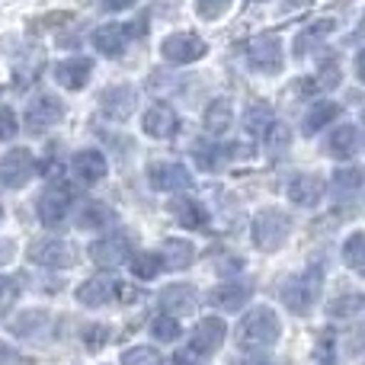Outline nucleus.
<instances>
[{"instance_id": "nucleus-16", "label": "nucleus", "mask_w": 365, "mask_h": 365, "mask_svg": "<svg viewBox=\"0 0 365 365\" xmlns=\"http://www.w3.org/2000/svg\"><path fill=\"white\" fill-rule=\"evenodd\" d=\"M141 128H145L151 138H170L180 128V115L173 113V106H167V103H151V106L145 109V115H141Z\"/></svg>"}, {"instance_id": "nucleus-25", "label": "nucleus", "mask_w": 365, "mask_h": 365, "mask_svg": "<svg viewBox=\"0 0 365 365\" xmlns=\"http://www.w3.org/2000/svg\"><path fill=\"white\" fill-rule=\"evenodd\" d=\"M113 289H115V282L106 276L87 279L83 285H77V302H81L83 308H103V304L113 302Z\"/></svg>"}, {"instance_id": "nucleus-52", "label": "nucleus", "mask_w": 365, "mask_h": 365, "mask_svg": "<svg viewBox=\"0 0 365 365\" xmlns=\"http://www.w3.org/2000/svg\"><path fill=\"white\" fill-rule=\"evenodd\" d=\"M0 218H4V208H0Z\"/></svg>"}, {"instance_id": "nucleus-30", "label": "nucleus", "mask_w": 365, "mask_h": 365, "mask_svg": "<svg viewBox=\"0 0 365 365\" xmlns=\"http://www.w3.org/2000/svg\"><path fill=\"white\" fill-rule=\"evenodd\" d=\"M330 182H334L336 199H353V195H359V189H362V170L359 167H336V173Z\"/></svg>"}, {"instance_id": "nucleus-40", "label": "nucleus", "mask_w": 365, "mask_h": 365, "mask_svg": "<svg viewBox=\"0 0 365 365\" xmlns=\"http://www.w3.org/2000/svg\"><path fill=\"white\" fill-rule=\"evenodd\" d=\"M45 311H23V314L16 317V321L10 324L13 330H16V334H23V336H29V334H36L38 327H42V321H45Z\"/></svg>"}, {"instance_id": "nucleus-20", "label": "nucleus", "mask_w": 365, "mask_h": 365, "mask_svg": "<svg viewBox=\"0 0 365 365\" xmlns=\"http://www.w3.org/2000/svg\"><path fill=\"white\" fill-rule=\"evenodd\" d=\"M93 74V61L90 58H64L55 64V81L64 90H81Z\"/></svg>"}, {"instance_id": "nucleus-23", "label": "nucleus", "mask_w": 365, "mask_h": 365, "mask_svg": "<svg viewBox=\"0 0 365 365\" xmlns=\"http://www.w3.org/2000/svg\"><path fill=\"white\" fill-rule=\"evenodd\" d=\"M170 215L180 221L189 231H205L208 227V212L192 199V195H180V199L170 202Z\"/></svg>"}, {"instance_id": "nucleus-37", "label": "nucleus", "mask_w": 365, "mask_h": 365, "mask_svg": "<svg viewBox=\"0 0 365 365\" xmlns=\"http://www.w3.org/2000/svg\"><path fill=\"white\" fill-rule=\"evenodd\" d=\"M122 365H164V356L154 346H132L122 353Z\"/></svg>"}, {"instance_id": "nucleus-2", "label": "nucleus", "mask_w": 365, "mask_h": 365, "mask_svg": "<svg viewBox=\"0 0 365 365\" xmlns=\"http://www.w3.org/2000/svg\"><path fill=\"white\" fill-rule=\"evenodd\" d=\"M321 292H324V269L321 266H308L304 272L292 276L289 282L282 285V302L292 314H308L317 304Z\"/></svg>"}, {"instance_id": "nucleus-3", "label": "nucleus", "mask_w": 365, "mask_h": 365, "mask_svg": "<svg viewBox=\"0 0 365 365\" xmlns=\"http://www.w3.org/2000/svg\"><path fill=\"white\" fill-rule=\"evenodd\" d=\"M289 234H292V218L282 212V208L269 205V208H259V212L253 215L250 237L263 253H276L279 247L289 240Z\"/></svg>"}, {"instance_id": "nucleus-8", "label": "nucleus", "mask_w": 365, "mask_h": 365, "mask_svg": "<svg viewBox=\"0 0 365 365\" xmlns=\"http://www.w3.org/2000/svg\"><path fill=\"white\" fill-rule=\"evenodd\" d=\"M225 334H227V324L221 321V317L208 314L202 317L199 324H195L192 336H189V353L199 356V359H205V356H215L221 349V343H225Z\"/></svg>"}, {"instance_id": "nucleus-45", "label": "nucleus", "mask_w": 365, "mask_h": 365, "mask_svg": "<svg viewBox=\"0 0 365 365\" xmlns=\"http://www.w3.org/2000/svg\"><path fill=\"white\" fill-rule=\"evenodd\" d=\"M0 365H36L29 359V356H23L16 346H10V343L0 340Z\"/></svg>"}, {"instance_id": "nucleus-34", "label": "nucleus", "mask_w": 365, "mask_h": 365, "mask_svg": "<svg viewBox=\"0 0 365 365\" xmlns=\"http://www.w3.org/2000/svg\"><path fill=\"white\" fill-rule=\"evenodd\" d=\"M327 32H334V19H321V23L308 26V29H302V32H298V38H295V48H292V51H295L298 58H304L311 48H314L317 42H321L324 36H327Z\"/></svg>"}, {"instance_id": "nucleus-4", "label": "nucleus", "mask_w": 365, "mask_h": 365, "mask_svg": "<svg viewBox=\"0 0 365 365\" xmlns=\"http://www.w3.org/2000/svg\"><path fill=\"white\" fill-rule=\"evenodd\" d=\"M77 247L64 237H38L29 244V259L45 269H71L77 263Z\"/></svg>"}, {"instance_id": "nucleus-42", "label": "nucleus", "mask_w": 365, "mask_h": 365, "mask_svg": "<svg viewBox=\"0 0 365 365\" xmlns=\"http://www.w3.org/2000/svg\"><path fill=\"white\" fill-rule=\"evenodd\" d=\"M227 6H231V0H195V13H199L202 19H218V16H225Z\"/></svg>"}, {"instance_id": "nucleus-28", "label": "nucleus", "mask_w": 365, "mask_h": 365, "mask_svg": "<svg viewBox=\"0 0 365 365\" xmlns=\"http://www.w3.org/2000/svg\"><path fill=\"white\" fill-rule=\"evenodd\" d=\"M340 115V103H334V100H321V103H314V106L304 113V119H302V132L308 135H317L321 128H327L330 122Z\"/></svg>"}, {"instance_id": "nucleus-11", "label": "nucleus", "mask_w": 365, "mask_h": 365, "mask_svg": "<svg viewBox=\"0 0 365 365\" xmlns=\"http://www.w3.org/2000/svg\"><path fill=\"white\" fill-rule=\"evenodd\" d=\"M87 257L93 259L100 269H115V266H122L132 257V240H128L125 234H109V237H100L90 244Z\"/></svg>"}, {"instance_id": "nucleus-12", "label": "nucleus", "mask_w": 365, "mask_h": 365, "mask_svg": "<svg viewBox=\"0 0 365 365\" xmlns=\"http://www.w3.org/2000/svg\"><path fill=\"white\" fill-rule=\"evenodd\" d=\"M100 109L103 119L109 122H128L138 109V90L135 87H109L106 93L100 96Z\"/></svg>"}, {"instance_id": "nucleus-19", "label": "nucleus", "mask_w": 365, "mask_h": 365, "mask_svg": "<svg viewBox=\"0 0 365 365\" xmlns=\"http://www.w3.org/2000/svg\"><path fill=\"white\" fill-rule=\"evenodd\" d=\"M250 295H253L250 282H237V279H231V282L215 285V289L208 292V302H212L218 311H237L250 302Z\"/></svg>"}, {"instance_id": "nucleus-44", "label": "nucleus", "mask_w": 365, "mask_h": 365, "mask_svg": "<svg viewBox=\"0 0 365 365\" xmlns=\"http://www.w3.org/2000/svg\"><path fill=\"white\" fill-rule=\"evenodd\" d=\"M314 362H336V343L330 334H324L314 346Z\"/></svg>"}, {"instance_id": "nucleus-50", "label": "nucleus", "mask_w": 365, "mask_h": 365, "mask_svg": "<svg viewBox=\"0 0 365 365\" xmlns=\"http://www.w3.org/2000/svg\"><path fill=\"white\" fill-rule=\"evenodd\" d=\"M292 6H304V4H314V0H289Z\"/></svg>"}, {"instance_id": "nucleus-9", "label": "nucleus", "mask_w": 365, "mask_h": 365, "mask_svg": "<svg viewBox=\"0 0 365 365\" xmlns=\"http://www.w3.org/2000/svg\"><path fill=\"white\" fill-rule=\"evenodd\" d=\"M205 51H208L205 38H199L195 32H173V36H167L164 42H160V55L170 64H192V61H199Z\"/></svg>"}, {"instance_id": "nucleus-46", "label": "nucleus", "mask_w": 365, "mask_h": 365, "mask_svg": "<svg viewBox=\"0 0 365 365\" xmlns=\"http://www.w3.org/2000/svg\"><path fill=\"white\" fill-rule=\"evenodd\" d=\"M113 298H115V302H122V304H135L141 298V292L135 289V285H119V282H115Z\"/></svg>"}, {"instance_id": "nucleus-22", "label": "nucleus", "mask_w": 365, "mask_h": 365, "mask_svg": "<svg viewBox=\"0 0 365 365\" xmlns=\"http://www.w3.org/2000/svg\"><path fill=\"white\" fill-rule=\"evenodd\" d=\"M160 263H164V269H186L189 263L195 259V244L186 237H167L164 244H160Z\"/></svg>"}, {"instance_id": "nucleus-10", "label": "nucleus", "mask_w": 365, "mask_h": 365, "mask_svg": "<svg viewBox=\"0 0 365 365\" xmlns=\"http://www.w3.org/2000/svg\"><path fill=\"white\" fill-rule=\"evenodd\" d=\"M32 170H36L32 151H26V148H10V151L0 158V186H6V189L26 186Z\"/></svg>"}, {"instance_id": "nucleus-1", "label": "nucleus", "mask_w": 365, "mask_h": 365, "mask_svg": "<svg viewBox=\"0 0 365 365\" xmlns=\"http://www.w3.org/2000/svg\"><path fill=\"white\" fill-rule=\"evenodd\" d=\"M282 334V321L272 308L266 304H257L250 308L237 324V346L247 349V353H257V349H269L272 343Z\"/></svg>"}, {"instance_id": "nucleus-36", "label": "nucleus", "mask_w": 365, "mask_h": 365, "mask_svg": "<svg viewBox=\"0 0 365 365\" xmlns=\"http://www.w3.org/2000/svg\"><path fill=\"white\" fill-rule=\"evenodd\" d=\"M151 336L154 340H160V343H177L182 336V327H180V321L173 314H158L151 321Z\"/></svg>"}, {"instance_id": "nucleus-27", "label": "nucleus", "mask_w": 365, "mask_h": 365, "mask_svg": "<svg viewBox=\"0 0 365 365\" xmlns=\"http://www.w3.org/2000/svg\"><path fill=\"white\" fill-rule=\"evenodd\" d=\"M272 106L269 103H250V106L244 109V115H240V125H244V132L250 135V138H263L266 132H269V125H272Z\"/></svg>"}, {"instance_id": "nucleus-33", "label": "nucleus", "mask_w": 365, "mask_h": 365, "mask_svg": "<svg viewBox=\"0 0 365 365\" xmlns=\"http://www.w3.org/2000/svg\"><path fill=\"white\" fill-rule=\"evenodd\" d=\"M125 263L132 266V276L141 279V282H148V279H158L160 272H164V263H160L158 253H132Z\"/></svg>"}, {"instance_id": "nucleus-5", "label": "nucleus", "mask_w": 365, "mask_h": 365, "mask_svg": "<svg viewBox=\"0 0 365 365\" xmlns=\"http://www.w3.org/2000/svg\"><path fill=\"white\" fill-rule=\"evenodd\" d=\"M74 195L77 192L71 182H51V186H45V192L38 195V221L45 227H58L71 215Z\"/></svg>"}, {"instance_id": "nucleus-39", "label": "nucleus", "mask_w": 365, "mask_h": 365, "mask_svg": "<svg viewBox=\"0 0 365 365\" xmlns=\"http://www.w3.org/2000/svg\"><path fill=\"white\" fill-rule=\"evenodd\" d=\"M109 327L106 324H87V327L81 330V340H83V346L87 349H103L109 343Z\"/></svg>"}, {"instance_id": "nucleus-43", "label": "nucleus", "mask_w": 365, "mask_h": 365, "mask_svg": "<svg viewBox=\"0 0 365 365\" xmlns=\"http://www.w3.org/2000/svg\"><path fill=\"white\" fill-rule=\"evenodd\" d=\"M340 81H343V71H340V64H336V61H327L321 68V74L314 77V83H317V87H324V90H334Z\"/></svg>"}, {"instance_id": "nucleus-38", "label": "nucleus", "mask_w": 365, "mask_h": 365, "mask_svg": "<svg viewBox=\"0 0 365 365\" xmlns=\"http://www.w3.org/2000/svg\"><path fill=\"white\" fill-rule=\"evenodd\" d=\"M263 141H266V148H269L272 154L285 151V148L292 145V132H289V125H282V122H272L269 132L263 135Z\"/></svg>"}, {"instance_id": "nucleus-17", "label": "nucleus", "mask_w": 365, "mask_h": 365, "mask_svg": "<svg viewBox=\"0 0 365 365\" xmlns=\"http://www.w3.org/2000/svg\"><path fill=\"white\" fill-rule=\"evenodd\" d=\"M324 151H327L330 158H336V160L356 158V154L362 151V132L353 125V122H343L340 128H334V132L327 135V145H324Z\"/></svg>"}, {"instance_id": "nucleus-6", "label": "nucleus", "mask_w": 365, "mask_h": 365, "mask_svg": "<svg viewBox=\"0 0 365 365\" xmlns=\"http://www.w3.org/2000/svg\"><path fill=\"white\" fill-rule=\"evenodd\" d=\"M64 119V103L55 93H36L26 106V132L42 135Z\"/></svg>"}, {"instance_id": "nucleus-21", "label": "nucleus", "mask_w": 365, "mask_h": 365, "mask_svg": "<svg viewBox=\"0 0 365 365\" xmlns=\"http://www.w3.org/2000/svg\"><path fill=\"white\" fill-rule=\"evenodd\" d=\"M195 302H199V295H195L192 285L186 282H177V285H167V289H160L158 295V304L164 308V314H189V311L195 308Z\"/></svg>"}, {"instance_id": "nucleus-48", "label": "nucleus", "mask_w": 365, "mask_h": 365, "mask_svg": "<svg viewBox=\"0 0 365 365\" xmlns=\"http://www.w3.org/2000/svg\"><path fill=\"white\" fill-rule=\"evenodd\" d=\"M103 6H106L109 13H122V10H128V6H135L138 0H100Z\"/></svg>"}, {"instance_id": "nucleus-35", "label": "nucleus", "mask_w": 365, "mask_h": 365, "mask_svg": "<svg viewBox=\"0 0 365 365\" xmlns=\"http://www.w3.org/2000/svg\"><path fill=\"white\" fill-rule=\"evenodd\" d=\"M343 263L353 272H365V234L362 231L349 234V240L343 244Z\"/></svg>"}, {"instance_id": "nucleus-51", "label": "nucleus", "mask_w": 365, "mask_h": 365, "mask_svg": "<svg viewBox=\"0 0 365 365\" xmlns=\"http://www.w3.org/2000/svg\"><path fill=\"white\" fill-rule=\"evenodd\" d=\"M314 365H336V362H314Z\"/></svg>"}, {"instance_id": "nucleus-13", "label": "nucleus", "mask_w": 365, "mask_h": 365, "mask_svg": "<svg viewBox=\"0 0 365 365\" xmlns=\"http://www.w3.org/2000/svg\"><path fill=\"white\" fill-rule=\"evenodd\" d=\"M247 58L263 74H279L282 71V38L279 36H257L247 48Z\"/></svg>"}, {"instance_id": "nucleus-14", "label": "nucleus", "mask_w": 365, "mask_h": 365, "mask_svg": "<svg viewBox=\"0 0 365 365\" xmlns=\"http://www.w3.org/2000/svg\"><path fill=\"white\" fill-rule=\"evenodd\" d=\"M135 36V26H125V23H106L100 26V29L90 36V42H93V48L100 51V55L106 58H119L122 51L128 48V42H132Z\"/></svg>"}, {"instance_id": "nucleus-26", "label": "nucleus", "mask_w": 365, "mask_h": 365, "mask_svg": "<svg viewBox=\"0 0 365 365\" xmlns=\"http://www.w3.org/2000/svg\"><path fill=\"white\" fill-rule=\"evenodd\" d=\"M202 125H205V132L212 135V138L225 135L227 128L234 125V106H231V100H212V103H208L205 115H202Z\"/></svg>"}, {"instance_id": "nucleus-49", "label": "nucleus", "mask_w": 365, "mask_h": 365, "mask_svg": "<svg viewBox=\"0 0 365 365\" xmlns=\"http://www.w3.org/2000/svg\"><path fill=\"white\" fill-rule=\"evenodd\" d=\"M173 362H177V365H199V356H192L189 349H180L177 359H173Z\"/></svg>"}, {"instance_id": "nucleus-15", "label": "nucleus", "mask_w": 365, "mask_h": 365, "mask_svg": "<svg viewBox=\"0 0 365 365\" xmlns=\"http://www.w3.org/2000/svg\"><path fill=\"white\" fill-rule=\"evenodd\" d=\"M285 192H289V199L295 202V205L314 208V205H321L327 186H324V180L317 177V173H295V177L289 180V186H285Z\"/></svg>"}, {"instance_id": "nucleus-32", "label": "nucleus", "mask_w": 365, "mask_h": 365, "mask_svg": "<svg viewBox=\"0 0 365 365\" xmlns=\"http://www.w3.org/2000/svg\"><path fill=\"white\" fill-rule=\"evenodd\" d=\"M359 311H362V295L359 292H343V295H336L334 302L327 304L330 321H349V317H356Z\"/></svg>"}, {"instance_id": "nucleus-29", "label": "nucleus", "mask_w": 365, "mask_h": 365, "mask_svg": "<svg viewBox=\"0 0 365 365\" xmlns=\"http://www.w3.org/2000/svg\"><path fill=\"white\" fill-rule=\"evenodd\" d=\"M225 145H218V141H195L192 145V164L199 167V170L212 173V170H221V164H225Z\"/></svg>"}, {"instance_id": "nucleus-7", "label": "nucleus", "mask_w": 365, "mask_h": 365, "mask_svg": "<svg viewBox=\"0 0 365 365\" xmlns=\"http://www.w3.org/2000/svg\"><path fill=\"white\" fill-rule=\"evenodd\" d=\"M148 182L158 192H192L195 180L186 164H173V160H154L148 167Z\"/></svg>"}, {"instance_id": "nucleus-31", "label": "nucleus", "mask_w": 365, "mask_h": 365, "mask_svg": "<svg viewBox=\"0 0 365 365\" xmlns=\"http://www.w3.org/2000/svg\"><path fill=\"white\" fill-rule=\"evenodd\" d=\"M38 74H42V51L38 48L26 51V55L13 64V81H16V87H29V83H36Z\"/></svg>"}, {"instance_id": "nucleus-41", "label": "nucleus", "mask_w": 365, "mask_h": 365, "mask_svg": "<svg viewBox=\"0 0 365 365\" xmlns=\"http://www.w3.org/2000/svg\"><path fill=\"white\" fill-rule=\"evenodd\" d=\"M16 132H19L16 113H13L10 106H0V145H4V141H13L16 138Z\"/></svg>"}, {"instance_id": "nucleus-47", "label": "nucleus", "mask_w": 365, "mask_h": 365, "mask_svg": "<svg viewBox=\"0 0 365 365\" xmlns=\"http://www.w3.org/2000/svg\"><path fill=\"white\" fill-rule=\"evenodd\" d=\"M16 298V282L6 276H0V308H6V304Z\"/></svg>"}, {"instance_id": "nucleus-24", "label": "nucleus", "mask_w": 365, "mask_h": 365, "mask_svg": "<svg viewBox=\"0 0 365 365\" xmlns=\"http://www.w3.org/2000/svg\"><path fill=\"white\" fill-rule=\"evenodd\" d=\"M115 225V212L106 202H83L77 208V227L81 231H106Z\"/></svg>"}, {"instance_id": "nucleus-18", "label": "nucleus", "mask_w": 365, "mask_h": 365, "mask_svg": "<svg viewBox=\"0 0 365 365\" xmlns=\"http://www.w3.org/2000/svg\"><path fill=\"white\" fill-rule=\"evenodd\" d=\"M71 170H74V177L81 180L83 186H93V182H100L109 173V164L100 151L83 148V151H77L74 158H71Z\"/></svg>"}]
</instances>
